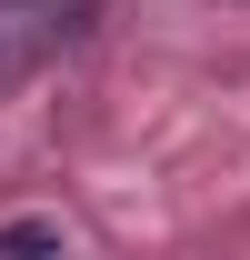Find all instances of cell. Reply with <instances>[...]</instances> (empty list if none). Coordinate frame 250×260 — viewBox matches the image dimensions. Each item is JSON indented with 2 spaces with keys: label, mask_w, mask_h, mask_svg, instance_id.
I'll use <instances>...</instances> for the list:
<instances>
[{
  "label": "cell",
  "mask_w": 250,
  "mask_h": 260,
  "mask_svg": "<svg viewBox=\"0 0 250 260\" xmlns=\"http://www.w3.org/2000/svg\"><path fill=\"white\" fill-rule=\"evenodd\" d=\"M0 260H70V230L50 210H10L0 220Z\"/></svg>",
  "instance_id": "obj_1"
},
{
  "label": "cell",
  "mask_w": 250,
  "mask_h": 260,
  "mask_svg": "<svg viewBox=\"0 0 250 260\" xmlns=\"http://www.w3.org/2000/svg\"><path fill=\"white\" fill-rule=\"evenodd\" d=\"M50 50V30H30V40H0V70H20V60H40Z\"/></svg>",
  "instance_id": "obj_2"
}]
</instances>
